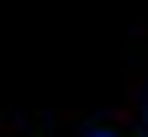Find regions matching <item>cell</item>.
<instances>
[{
  "label": "cell",
  "instance_id": "1",
  "mask_svg": "<svg viewBox=\"0 0 148 137\" xmlns=\"http://www.w3.org/2000/svg\"><path fill=\"white\" fill-rule=\"evenodd\" d=\"M90 137H111V132H106V127H95V132H90Z\"/></svg>",
  "mask_w": 148,
  "mask_h": 137
}]
</instances>
